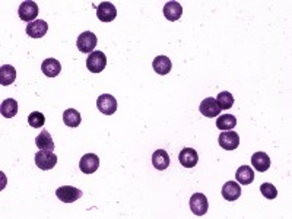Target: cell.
Returning <instances> with one entry per match:
<instances>
[{"label":"cell","mask_w":292,"mask_h":219,"mask_svg":"<svg viewBox=\"0 0 292 219\" xmlns=\"http://www.w3.org/2000/svg\"><path fill=\"white\" fill-rule=\"evenodd\" d=\"M34 159H35V165L42 171L53 170L57 164V155L53 151H41L40 149L35 153Z\"/></svg>","instance_id":"cell-1"},{"label":"cell","mask_w":292,"mask_h":219,"mask_svg":"<svg viewBox=\"0 0 292 219\" xmlns=\"http://www.w3.org/2000/svg\"><path fill=\"white\" fill-rule=\"evenodd\" d=\"M76 45H78V50L81 53H92L94 48L97 47V35L91 31H85L82 32L79 37H78V41H76Z\"/></svg>","instance_id":"cell-2"},{"label":"cell","mask_w":292,"mask_h":219,"mask_svg":"<svg viewBox=\"0 0 292 219\" xmlns=\"http://www.w3.org/2000/svg\"><path fill=\"white\" fill-rule=\"evenodd\" d=\"M82 194L84 193L73 186H62L56 190L57 199L63 203H73V202L79 200L82 197Z\"/></svg>","instance_id":"cell-3"},{"label":"cell","mask_w":292,"mask_h":219,"mask_svg":"<svg viewBox=\"0 0 292 219\" xmlns=\"http://www.w3.org/2000/svg\"><path fill=\"white\" fill-rule=\"evenodd\" d=\"M107 66V57L102 51H92L86 59V68L92 73H99Z\"/></svg>","instance_id":"cell-4"},{"label":"cell","mask_w":292,"mask_h":219,"mask_svg":"<svg viewBox=\"0 0 292 219\" xmlns=\"http://www.w3.org/2000/svg\"><path fill=\"white\" fill-rule=\"evenodd\" d=\"M190 209H192L193 215H196V216H203V215H206L209 209L208 197H206L203 193H195V194L190 197Z\"/></svg>","instance_id":"cell-5"},{"label":"cell","mask_w":292,"mask_h":219,"mask_svg":"<svg viewBox=\"0 0 292 219\" xmlns=\"http://www.w3.org/2000/svg\"><path fill=\"white\" fill-rule=\"evenodd\" d=\"M18 14L22 21L31 24L38 16V5L35 2H22L19 9H18Z\"/></svg>","instance_id":"cell-6"},{"label":"cell","mask_w":292,"mask_h":219,"mask_svg":"<svg viewBox=\"0 0 292 219\" xmlns=\"http://www.w3.org/2000/svg\"><path fill=\"white\" fill-rule=\"evenodd\" d=\"M97 107L102 114L112 116L117 111V99L110 94H102V95L98 96Z\"/></svg>","instance_id":"cell-7"},{"label":"cell","mask_w":292,"mask_h":219,"mask_svg":"<svg viewBox=\"0 0 292 219\" xmlns=\"http://www.w3.org/2000/svg\"><path fill=\"white\" fill-rule=\"evenodd\" d=\"M221 148L225 149V151H234L240 146V135L232 132V130H228V132H222L219 135V139H218Z\"/></svg>","instance_id":"cell-8"},{"label":"cell","mask_w":292,"mask_h":219,"mask_svg":"<svg viewBox=\"0 0 292 219\" xmlns=\"http://www.w3.org/2000/svg\"><path fill=\"white\" fill-rule=\"evenodd\" d=\"M199 110H200V113H202L205 117H209V119H213V117L219 116L221 111H222V110L219 108L218 102H216V98H212V96L205 98V99L200 102Z\"/></svg>","instance_id":"cell-9"},{"label":"cell","mask_w":292,"mask_h":219,"mask_svg":"<svg viewBox=\"0 0 292 219\" xmlns=\"http://www.w3.org/2000/svg\"><path fill=\"white\" fill-rule=\"evenodd\" d=\"M117 16V9L111 2H102L97 8V18L102 22H111Z\"/></svg>","instance_id":"cell-10"},{"label":"cell","mask_w":292,"mask_h":219,"mask_svg":"<svg viewBox=\"0 0 292 219\" xmlns=\"http://www.w3.org/2000/svg\"><path fill=\"white\" fill-rule=\"evenodd\" d=\"M79 168L84 174H92L99 168V158L95 153H86L79 161Z\"/></svg>","instance_id":"cell-11"},{"label":"cell","mask_w":292,"mask_h":219,"mask_svg":"<svg viewBox=\"0 0 292 219\" xmlns=\"http://www.w3.org/2000/svg\"><path fill=\"white\" fill-rule=\"evenodd\" d=\"M47 31H48V24L42 19H35L27 27V34L31 38H42L47 34Z\"/></svg>","instance_id":"cell-12"},{"label":"cell","mask_w":292,"mask_h":219,"mask_svg":"<svg viewBox=\"0 0 292 219\" xmlns=\"http://www.w3.org/2000/svg\"><path fill=\"white\" fill-rule=\"evenodd\" d=\"M179 161L183 167L186 168H193L199 162V155L197 151L193 148H184L179 155Z\"/></svg>","instance_id":"cell-13"},{"label":"cell","mask_w":292,"mask_h":219,"mask_svg":"<svg viewBox=\"0 0 292 219\" xmlns=\"http://www.w3.org/2000/svg\"><path fill=\"white\" fill-rule=\"evenodd\" d=\"M162 12H164V16L167 18L168 21L176 22V21L180 19L181 15H183V8H181L179 2H167Z\"/></svg>","instance_id":"cell-14"},{"label":"cell","mask_w":292,"mask_h":219,"mask_svg":"<svg viewBox=\"0 0 292 219\" xmlns=\"http://www.w3.org/2000/svg\"><path fill=\"white\" fill-rule=\"evenodd\" d=\"M222 197L228 202H234L241 196V187L237 181H228L222 187Z\"/></svg>","instance_id":"cell-15"},{"label":"cell","mask_w":292,"mask_h":219,"mask_svg":"<svg viewBox=\"0 0 292 219\" xmlns=\"http://www.w3.org/2000/svg\"><path fill=\"white\" fill-rule=\"evenodd\" d=\"M152 68L158 75H162V76H164V75H168V73L171 72L172 63H171L169 57H167V56H158V57L153 59Z\"/></svg>","instance_id":"cell-16"},{"label":"cell","mask_w":292,"mask_h":219,"mask_svg":"<svg viewBox=\"0 0 292 219\" xmlns=\"http://www.w3.org/2000/svg\"><path fill=\"white\" fill-rule=\"evenodd\" d=\"M236 180L238 184L247 186L254 181V171L249 165H241L236 173Z\"/></svg>","instance_id":"cell-17"},{"label":"cell","mask_w":292,"mask_h":219,"mask_svg":"<svg viewBox=\"0 0 292 219\" xmlns=\"http://www.w3.org/2000/svg\"><path fill=\"white\" fill-rule=\"evenodd\" d=\"M42 73L48 78H56L57 75L62 72V65L56 59H45L41 63Z\"/></svg>","instance_id":"cell-18"},{"label":"cell","mask_w":292,"mask_h":219,"mask_svg":"<svg viewBox=\"0 0 292 219\" xmlns=\"http://www.w3.org/2000/svg\"><path fill=\"white\" fill-rule=\"evenodd\" d=\"M251 165L260 171V173H264L270 168V158L267 156V153L264 152H256L253 156H251Z\"/></svg>","instance_id":"cell-19"},{"label":"cell","mask_w":292,"mask_h":219,"mask_svg":"<svg viewBox=\"0 0 292 219\" xmlns=\"http://www.w3.org/2000/svg\"><path fill=\"white\" fill-rule=\"evenodd\" d=\"M35 145L41 151H54V142L48 130H42L41 133L35 137Z\"/></svg>","instance_id":"cell-20"},{"label":"cell","mask_w":292,"mask_h":219,"mask_svg":"<svg viewBox=\"0 0 292 219\" xmlns=\"http://www.w3.org/2000/svg\"><path fill=\"white\" fill-rule=\"evenodd\" d=\"M152 165L156 170H159V171L167 170L168 167H169V155L167 153V151L158 149V151L153 152Z\"/></svg>","instance_id":"cell-21"},{"label":"cell","mask_w":292,"mask_h":219,"mask_svg":"<svg viewBox=\"0 0 292 219\" xmlns=\"http://www.w3.org/2000/svg\"><path fill=\"white\" fill-rule=\"evenodd\" d=\"M18 101L16 99H12V98H6L3 102H2V107H0V113L3 117L6 119H12L18 114Z\"/></svg>","instance_id":"cell-22"},{"label":"cell","mask_w":292,"mask_h":219,"mask_svg":"<svg viewBox=\"0 0 292 219\" xmlns=\"http://www.w3.org/2000/svg\"><path fill=\"white\" fill-rule=\"evenodd\" d=\"M16 79V69L11 65H3L0 68V83L3 86L12 85Z\"/></svg>","instance_id":"cell-23"},{"label":"cell","mask_w":292,"mask_h":219,"mask_svg":"<svg viewBox=\"0 0 292 219\" xmlns=\"http://www.w3.org/2000/svg\"><path fill=\"white\" fill-rule=\"evenodd\" d=\"M237 126V119L236 116H231V114H223L219 116L216 119V127L222 132H228V130H232Z\"/></svg>","instance_id":"cell-24"},{"label":"cell","mask_w":292,"mask_h":219,"mask_svg":"<svg viewBox=\"0 0 292 219\" xmlns=\"http://www.w3.org/2000/svg\"><path fill=\"white\" fill-rule=\"evenodd\" d=\"M63 122L68 127H78L81 124V114L79 111L75 108L66 110L63 113Z\"/></svg>","instance_id":"cell-25"},{"label":"cell","mask_w":292,"mask_h":219,"mask_svg":"<svg viewBox=\"0 0 292 219\" xmlns=\"http://www.w3.org/2000/svg\"><path fill=\"white\" fill-rule=\"evenodd\" d=\"M234 96L231 92H228V91H223V92H219L218 96H216V102H218V105H219V108L221 110H229L232 105H234Z\"/></svg>","instance_id":"cell-26"},{"label":"cell","mask_w":292,"mask_h":219,"mask_svg":"<svg viewBox=\"0 0 292 219\" xmlns=\"http://www.w3.org/2000/svg\"><path fill=\"white\" fill-rule=\"evenodd\" d=\"M45 123V117L40 111H32L28 116V124L34 129H40Z\"/></svg>","instance_id":"cell-27"},{"label":"cell","mask_w":292,"mask_h":219,"mask_svg":"<svg viewBox=\"0 0 292 219\" xmlns=\"http://www.w3.org/2000/svg\"><path fill=\"white\" fill-rule=\"evenodd\" d=\"M260 192L263 194L266 199H269V200H273L276 196H278V190H276V187L272 184V183H263L262 186H260Z\"/></svg>","instance_id":"cell-28"}]
</instances>
